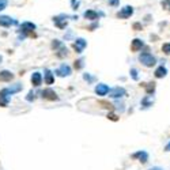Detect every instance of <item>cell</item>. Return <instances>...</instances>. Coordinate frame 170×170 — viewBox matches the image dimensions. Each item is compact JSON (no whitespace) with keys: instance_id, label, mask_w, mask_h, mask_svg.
<instances>
[{"instance_id":"ac0fdd59","label":"cell","mask_w":170,"mask_h":170,"mask_svg":"<svg viewBox=\"0 0 170 170\" xmlns=\"http://www.w3.org/2000/svg\"><path fill=\"white\" fill-rule=\"evenodd\" d=\"M162 50L166 53V55H170V42H166L162 45Z\"/></svg>"},{"instance_id":"8992f818","label":"cell","mask_w":170,"mask_h":170,"mask_svg":"<svg viewBox=\"0 0 170 170\" xmlns=\"http://www.w3.org/2000/svg\"><path fill=\"white\" fill-rule=\"evenodd\" d=\"M95 93L98 94V95H106V94L109 93V87L106 86V84H98V86L95 87Z\"/></svg>"},{"instance_id":"cb8c5ba5","label":"cell","mask_w":170,"mask_h":170,"mask_svg":"<svg viewBox=\"0 0 170 170\" xmlns=\"http://www.w3.org/2000/svg\"><path fill=\"white\" fill-rule=\"evenodd\" d=\"M143 27H141V25L140 23H133V30H136V31H139V30H141Z\"/></svg>"},{"instance_id":"5b68a950","label":"cell","mask_w":170,"mask_h":170,"mask_svg":"<svg viewBox=\"0 0 170 170\" xmlns=\"http://www.w3.org/2000/svg\"><path fill=\"white\" fill-rule=\"evenodd\" d=\"M122 95H127V91L124 89H121V87H116V89H113L110 91V97H114V98H117V97H122Z\"/></svg>"},{"instance_id":"5bb4252c","label":"cell","mask_w":170,"mask_h":170,"mask_svg":"<svg viewBox=\"0 0 170 170\" xmlns=\"http://www.w3.org/2000/svg\"><path fill=\"white\" fill-rule=\"evenodd\" d=\"M56 74H59L60 76H64V75H70L71 74V70H70V67H67V65L63 64L61 67H60V70L56 71Z\"/></svg>"},{"instance_id":"2e32d148","label":"cell","mask_w":170,"mask_h":170,"mask_svg":"<svg viewBox=\"0 0 170 170\" xmlns=\"http://www.w3.org/2000/svg\"><path fill=\"white\" fill-rule=\"evenodd\" d=\"M143 86H146V84H143ZM146 90H147V94H151L154 93V90H155V83H149V86H146Z\"/></svg>"},{"instance_id":"7c38bea8","label":"cell","mask_w":170,"mask_h":170,"mask_svg":"<svg viewBox=\"0 0 170 170\" xmlns=\"http://www.w3.org/2000/svg\"><path fill=\"white\" fill-rule=\"evenodd\" d=\"M84 18H87V19H90V21H95V19H98V14L93 10H87L84 12Z\"/></svg>"},{"instance_id":"44dd1931","label":"cell","mask_w":170,"mask_h":170,"mask_svg":"<svg viewBox=\"0 0 170 170\" xmlns=\"http://www.w3.org/2000/svg\"><path fill=\"white\" fill-rule=\"evenodd\" d=\"M151 102H153V101H149V97H146V98L143 99V102H141V105H143V108H149L151 105Z\"/></svg>"},{"instance_id":"d6986e66","label":"cell","mask_w":170,"mask_h":170,"mask_svg":"<svg viewBox=\"0 0 170 170\" xmlns=\"http://www.w3.org/2000/svg\"><path fill=\"white\" fill-rule=\"evenodd\" d=\"M45 82H46V84H52L53 83V76H52V74H50V72H46Z\"/></svg>"},{"instance_id":"ffe728a7","label":"cell","mask_w":170,"mask_h":170,"mask_svg":"<svg viewBox=\"0 0 170 170\" xmlns=\"http://www.w3.org/2000/svg\"><path fill=\"white\" fill-rule=\"evenodd\" d=\"M160 4H162V7L165 8V10H169L170 11V0H163Z\"/></svg>"},{"instance_id":"52a82bcc","label":"cell","mask_w":170,"mask_h":170,"mask_svg":"<svg viewBox=\"0 0 170 170\" xmlns=\"http://www.w3.org/2000/svg\"><path fill=\"white\" fill-rule=\"evenodd\" d=\"M141 46H143V41L139 40V38H136V40L132 41V44H131V50H132V52H137L139 49H141Z\"/></svg>"},{"instance_id":"603a6c76","label":"cell","mask_w":170,"mask_h":170,"mask_svg":"<svg viewBox=\"0 0 170 170\" xmlns=\"http://www.w3.org/2000/svg\"><path fill=\"white\" fill-rule=\"evenodd\" d=\"M82 63H83L82 60H78V61H75V68H76V70H80V68H82V65H83V64H82Z\"/></svg>"},{"instance_id":"6da1fadb","label":"cell","mask_w":170,"mask_h":170,"mask_svg":"<svg viewBox=\"0 0 170 170\" xmlns=\"http://www.w3.org/2000/svg\"><path fill=\"white\" fill-rule=\"evenodd\" d=\"M139 60L141 61V64L146 65V67H153V65H155V63H156V59L149 52L141 53L139 56Z\"/></svg>"},{"instance_id":"9c48e42d","label":"cell","mask_w":170,"mask_h":170,"mask_svg":"<svg viewBox=\"0 0 170 170\" xmlns=\"http://www.w3.org/2000/svg\"><path fill=\"white\" fill-rule=\"evenodd\" d=\"M12 79V74L10 71H2L0 72V82H10Z\"/></svg>"},{"instance_id":"f1b7e54d","label":"cell","mask_w":170,"mask_h":170,"mask_svg":"<svg viewBox=\"0 0 170 170\" xmlns=\"http://www.w3.org/2000/svg\"><path fill=\"white\" fill-rule=\"evenodd\" d=\"M165 151H170V141L168 144H166V147H165Z\"/></svg>"},{"instance_id":"484cf974","label":"cell","mask_w":170,"mask_h":170,"mask_svg":"<svg viewBox=\"0 0 170 170\" xmlns=\"http://www.w3.org/2000/svg\"><path fill=\"white\" fill-rule=\"evenodd\" d=\"M78 6H79V2H75V0H72V7H74V10H76Z\"/></svg>"},{"instance_id":"4fadbf2b","label":"cell","mask_w":170,"mask_h":170,"mask_svg":"<svg viewBox=\"0 0 170 170\" xmlns=\"http://www.w3.org/2000/svg\"><path fill=\"white\" fill-rule=\"evenodd\" d=\"M166 74H168V70H166L163 65H160V67H158L155 70V76L156 78H165Z\"/></svg>"},{"instance_id":"7a4b0ae2","label":"cell","mask_w":170,"mask_h":170,"mask_svg":"<svg viewBox=\"0 0 170 170\" xmlns=\"http://www.w3.org/2000/svg\"><path fill=\"white\" fill-rule=\"evenodd\" d=\"M132 14H133V8L129 7V6H127V7H124L121 11L117 12V18H120V19H127V18H129Z\"/></svg>"},{"instance_id":"e0dca14e","label":"cell","mask_w":170,"mask_h":170,"mask_svg":"<svg viewBox=\"0 0 170 170\" xmlns=\"http://www.w3.org/2000/svg\"><path fill=\"white\" fill-rule=\"evenodd\" d=\"M99 105H102V108L109 109V110H112V109H113V105H112V103L106 102V101H99Z\"/></svg>"},{"instance_id":"30bf717a","label":"cell","mask_w":170,"mask_h":170,"mask_svg":"<svg viewBox=\"0 0 170 170\" xmlns=\"http://www.w3.org/2000/svg\"><path fill=\"white\" fill-rule=\"evenodd\" d=\"M132 158H139L140 162H147V158H149V155H147V153H144V151H139V153L133 154L132 155Z\"/></svg>"},{"instance_id":"8fae6325","label":"cell","mask_w":170,"mask_h":170,"mask_svg":"<svg viewBox=\"0 0 170 170\" xmlns=\"http://www.w3.org/2000/svg\"><path fill=\"white\" fill-rule=\"evenodd\" d=\"M41 80H42V76H41V74H38V72H34L33 76H31V83H33L34 86H40Z\"/></svg>"},{"instance_id":"f546056e","label":"cell","mask_w":170,"mask_h":170,"mask_svg":"<svg viewBox=\"0 0 170 170\" xmlns=\"http://www.w3.org/2000/svg\"><path fill=\"white\" fill-rule=\"evenodd\" d=\"M150 170H162L160 168H153V169H150Z\"/></svg>"},{"instance_id":"7402d4cb","label":"cell","mask_w":170,"mask_h":170,"mask_svg":"<svg viewBox=\"0 0 170 170\" xmlns=\"http://www.w3.org/2000/svg\"><path fill=\"white\" fill-rule=\"evenodd\" d=\"M108 118H109V120H112V121H117V120H118V117H117L116 114H113V113H109V114H108Z\"/></svg>"},{"instance_id":"4316f807","label":"cell","mask_w":170,"mask_h":170,"mask_svg":"<svg viewBox=\"0 0 170 170\" xmlns=\"http://www.w3.org/2000/svg\"><path fill=\"white\" fill-rule=\"evenodd\" d=\"M117 3H118V0H110L109 4L110 6H117Z\"/></svg>"},{"instance_id":"3957f363","label":"cell","mask_w":170,"mask_h":170,"mask_svg":"<svg viewBox=\"0 0 170 170\" xmlns=\"http://www.w3.org/2000/svg\"><path fill=\"white\" fill-rule=\"evenodd\" d=\"M42 98L49 99V101H57L59 97H57V94H56L53 90L46 89V90H44V91H42Z\"/></svg>"},{"instance_id":"9a60e30c","label":"cell","mask_w":170,"mask_h":170,"mask_svg":"<svg viewBox=\"0 0 170 170\" xmlns=\"http://www.w3.org/2000/svg\"><path fill=\"white\" fill-rule=\"evenodd\" d=\"M11 23H12L11 18H8V17H0V26L8 27V26H11Z\"/></svg>"},{"instance_id":"277c9868","label":"cell","mask_w":170,"mask_h":170,"mask_svg":"<svg viewBox=\"0 0 170 170\" xmlns=\"http://www.w3.org/2000/svg\"><path fill=\"white\" fill-rule=\"evenodd\" d=\"M21 29H22V31H25V33H29L30 36L34 37L33 30L36 29V25H34V23H30V22H25V23H22Z\"/></svg>"},{"instance_id":"d4e9b609","label":"cell","mask_w":170,"mask_h":170,"mask_svg":"<svg viewBox=\"0 0 170 170\" xmlns=\"http://www.w3.org/2000/svg\"><path fill=\"white\" fill-rule=\"evenodd\" d=\"M6 4H7V0H3V2H2V3H0V11H2V10H3V8H4V7H6Z\"/></svg>"},{"instance_id":"ba28073f","label":"cell","mask_w":170,"mask_h":170,"mask_svg":"<svg viewBox=\"0 0 170 170\" xmlns=\"http://www.w3.org/2000/svg\"><path fill=\"white\" fill-rule=\"evenodd\" d=\"M86 46V41L84 40H82V38H79V40H76V42L74 44V49L76 50L78 53H80L82 50H83V48Z\"/></svg>"},{"instance_id":"83f0119b","label":"cell","mask_w":170,"mask_h":170,"mask_svg":"<svg viewBox=\"0 0 170 170\" xmlns=\"http://www.w3.org/2000/svg\"><path fill=\"white\" fill-rule=\"evenodd\" d=\"M131 72H132V78H133V79H137V75H136V70H132Z\"/></svg>"}]
</instances>
